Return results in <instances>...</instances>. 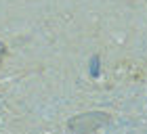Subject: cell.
<instances>
[{
	"instance_id": "cell-1",
	"label": "cell",
	"mask_w": 147,
	"mask_h": 134,
	"mask_svg": "<svg viewBox=\"0 0 147 134\" xmlns=\"http://www.w3.org/2000/svg\"><path fill=\"white\" fill-rule=\"evenodd\" d=\"M105 122H107V115H105V113H90V117L88 115H80L76 119H71L69 128L71 130H78V132H88V130L101 128Z\"/></svg>"
}]
</instances>
